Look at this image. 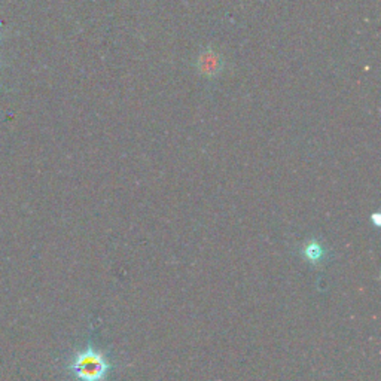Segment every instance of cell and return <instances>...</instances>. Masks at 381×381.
Returning <instances> with one entry per match:
<instances>
[{
	"label": "cell",
	"mask_w": 381,
	"mask_h": 381,
	"mask_svg": "<svg viewBox=\"0 0 381 381\" xmlns=\"http://www.w3.org/2000/svg\"><path fill=\"white\" fill-rule=\"evenodd\" d=\"M72 369L81 381H103L109 371V362L103 353L88 349L75 358Z\"/></svg>",
	"instance_id": "cell-1"
},
{
	"label": "cell",
	"mask_w": 381,
	"mask_h": 381,
	"mask_svg": "<svg viewBox=\"0 0 381 381\" xmlns=\"http://www.w3.org/2000/svg\"><path fill=\"white\" fill-rule=\"evenodd\" d=\"M304 256L310 262H317V261L322 259L323 249L321 247V244H317L316 242H312V243H308L305 246Z\"/></svg>",
	"instance_id": "cell-2"
}]
</instances>
